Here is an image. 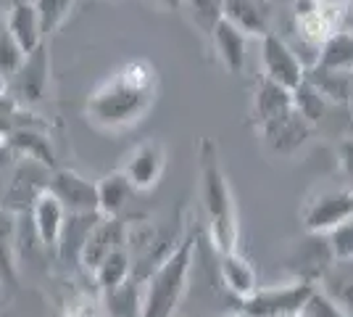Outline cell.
<instances>
[{
    "instance_id": "obj_1",
    "label": "cell",
    "mask_w": 353,
    "mask_h": 317,
    "mask_svg": "<svg viewBox=\"0 0 353 317\" xmlns=\"http://www.w3.org/2000/svg\"><path fill=\"white\" fill-rule=\"evenodd\" d=\"M159 98V69L148 59H132L117 66L95 85L85 104V117L108 135H121L145 119Z\"/></svg>"
},
{
    "instance_id": "obj_2",
    "label": "cell",
    "mask_w": 353,
    "mask_h": 317,
    "mask_svg": "<svg viewBox=\"0 0 353 317\" xmlns=\"http://www.w3.org/2000/svg\"><path fill=\"white\" fill-rule=\"evenodd\" d=\"M198 193H201V209H203L208 241L214 246V251L227 254L240 249L237 201L221 166L219 146L211 137H201L198 143Z\"/></svg>"
},
{
    "instance_id": "obj_3",
    "label": "cell",
    "mask_w": 353,
    "mask_h": 317,
    "mask_svg": "<svg viewBox=\"0 0 353 317\" xmlns=\"http://www.w3.org/2000/svg\"><path fill=\"white\" fill-rule=\"evenodd\" d=\"M195 246H198V227L188 222L179 241L166 251V257L156 265V270L148 272L137 302V317H174L179 312L190 288Z\"/></svg>"
},
{
    "instance_id": "obj_4",
    "label": "cell",
    "mask_w": 353,
    "mask_h": 317,
    "mask_svg": "<svg viewBox=\"0 0 353 317\" xmlns=\"http://www.w3.org/2000/svg\"><path fill=\"white\" fill-rule=\"evenodd\" d=\"M314 283L309 280H288L274 286H259L248 299H243L237 309L250 317H293L301 315L314 294Z\"/></svg>"
},
{
    "instance_id": "obj_5",
    "label": "cell",
    "mask_w": 353,
    "mask_h": 317,
    "mask_svg": "<svg viewBox=\"0 0 353 317\" xmlns=\"http://www.w3.org/2000/svg\"><path fill=\"white\" fill-rule=\"evenodd\" d=\"M353 217V191L348 185L316 188L301 209V225L309 236H330L338 225Z\"/></svg>"
},
{
    "instance_id": "obj_6",
    "label": "cell",
    "mask_w": 353,
    "mask_h": 317,
    "mask_svg": "<svg viewBox=\"0 0 353 317\" xmlns=\"http://www.w3.org/2000/svg\"><path fill=\"white\" fill-rule=\"evenodd\" d=\"M351 8L348 0H298L295 32L303 37V43L319 48L330 35L345 27V16Z\"/></svg>"
},
{
    "instance_id": "obj_7",
    "label": "cell",
    "mask_w": 353,
    "mask_h": 317,
    "mask_svg": "<svg viewBox=\"0 0 353 317\" xmlns=\"http://www.w3.org/2000/svg\"><path fill=\"white\" fill-rule=\"evenodd\" d=\"M48 90H50V48L45 40L32 53H27L21 66L8 77L6 93L21 108H34L48 98Z\"/></svg>"
},
{
    "instance_id": "obj_8",
    "label": "cell",
    "mask_w": 353,
    "mask_h": 317,
    "mask_svg": "<svg viewBox=\"0 0 353 317\" xmlns=\"http://www.w3.org/2000/svg\"><path fill=\"white\" fill-rule=\"evenodd\" d=\"M169 164V156H166V146L161 140H140L132 151H127L124 162L119 166V172L130 180V185L134 188V193H145L153 191L159 182H161L163 172Z\"/></svg>"
},
{
    "instance_id": "obj_9",
    "label": "cell",
    "mask_w": 353,
    "mask_h": 317,
    "mask_svg": "<svg viewBox=\"0 0 353 317\" xmlns=\"http://www.w3.org/2000/svg\"><path fill=\"white\" fill-rule=\"evenodd\" d=\"M259 43H261V77L282 85L285 90H295L306 79V69H309L303 59H298V53L277 32L261 37Z\"/></svg>"
},
{
    "instance_id": "obj_10",
    "label": "cell",
    "mask_w": 353,
    "mask_h": 317,
    "mask_svg": "<svg viewBox=\"0 0 353 317\" xmlns=\"http://www.w3.org/2000/svg\"><path fill=\"white\" fill-rule=\"evenodd\" d=\"M311 133H314V127L295 108H288L285 114L274 117L256 130L266 151L272 156H280V159H293L295 153L309 143Z\"/></svg>"
},
{
    "instance_id": "obj_11",
    "label": "cell",
    "mask_w": 353,
    "mask_h": 317,
    "mask_svg": "<svg viewBox=\"0 0 353 317\" xmlns=\"http://www.w3.org/2000/svg\"><path fill=\"white\" fill-rule=\"evenodd\" d=\"M221 19L248 40H261L274 32L277 6L274 0H221Z\"/></svg>"
},
{
    "instance_id": "obj_12",
    "label": "cell",
    "mask_w": 353,
    "mask_h": 317,
    "mask_svg": "<svg viewBox=\"0 0 353 317\" xmlns=\"http://www.w3.org/2000/svg\"><path fill=\"white\" fill-rule=\"evenodd\" d=\"M127 233L130 227L121 222V217H98L90 225L85 241L79 246V265L92 275V270L103 262L111 251H117L121 246H127Z\"/></svg>"
},
{
    "instance_id": "obj_13",
    "label": "cell",
    "mask_w": 353,
    "mask_h": 317,
    "mask_svg": "<svg viewBox=\"0 0 353 317\" xmlns=\"http://www.w3.org/2000/svg\"><path fill=\"white\" fill-rule=\"evenodd\" d=\"M45 188L61 201L66 214H98L95 182L74 169H53Z\"/></svg>"
},
{
    "instance_id": "obj_14",
    "label": "cell",
    "mask_w": 353,
    "mask_h": 317,
    "mask_svg": "<svg viewBox=\"0 0 353 317\" xmlns=\"http://www.w3.org/2000/svg\"><path fill=\"white\" fill-rule=\"evenodd\" d=\"M32 214V227H34V236L37 241L43 243L45 249H59L61 236H63V227H66V209L61 206V201L48 188L40 191L30 206Z\"/></svg>"
},
{
    "instance_id": "obj_15",
    "label": "cell",
    "mask_w": 353,
    "mask_h": 317,
    "mask_svg": "<svg viewBox=\"0 0 353 317\" xmlns=\"http://www.w3.org/2000/svg\"><path fill=\"white\" fill-rule=\"evenodd\" d=\"M211 43V53L216 56L224 72L230 75H240L245 69V59H248V37L243 32H237L230 21L221 19L219 24L208 35Z\"/></svg>"
},
{
    "instance_id": "obj_16",
    "label": "cell",
    "mask_w": 353,
    "mask_h": 317,
    "mask_svg": "<svg viewBox=\"0 0 353 317\" xmlns=\"http://www.w3.org/2000/svg\"><path fill=\"white\" fill-rule=\"evenodd\" d=\"M288 108H293L290 90H285L282 85L266 79V77H259L256 85H253V95H250V124H253V130H259L261 124L285 114Z\"/></svg>"
},
{
    "instance_id": "obj_17",
    "label": "cell",
    "mask_w": 353,
    "mask_h": 317,
    "mask_svg": "<svg viewBox=\"0 0 353 317\" xmlns=\"http://www.w3.org/2000/svg\"><path fill=\"white\" fill-rule=\"evenodd\" d=\"M219 278L221 286L227 288L237 302L248 299L250 294L259 288V272L245 254H240V249L219 254Z\"/></svg>"
},
{
    "instance_id": "obj_18",
    "label": "cell",
    "mask_w": 353,
    "mask_h": 317,
    "mask_svg": "<svg viewBox=\"0 0 353 317\" xmlns=\"http://www.w3.org/2000/svg\"><path fill=\"white\" fill-rule=\"evenodd\" d=\"M3 24L24 53H32L40 43H45L43 30H40V16H37V8L32 0H14Z\"/></svg>"
},
{
    "instance_id": "obj_19",
    "label": "cell",
    "mask_w": 353,
    "mask_h": 317,
    "mask_svg": "<svg viewBox=\"0 0 353 317\" xmlns=\"http://www.w3.org/2000/svg\"><path fill=\"white\" fill-rule=\"evenodd\" d=\"M311 66L353 75V30L343 27L335 35H330L322 46L316 48V59Z\"/></svg>"
},
{
    "instance_id": "obj_20",
    "label": "cell",
    "mask_w": 353,
    "mask_h": 317,
    "mask_svg": "<svg viewBox=\"0 0 353 317\" xmlns=\"http://www.w3.org/2000/svg\"><path fill=\"white\" fill-rule=\"evenodd\" d=\"M132 254H130V246H121L117 251H111L108 257L92 270V280H95V286L98 291H103V294H119L121 288L130 283V278H132Z\"/></svg>"
},
{
    "instance_id": "obj_21",
    "label": "cell",
    "mask_w": 353,
    "mask_h": 317,
    "mask_svg": "<svg viewBox=\"0 0 353 317\" xmlns=\"http://www.w3.org/2000/svg\"><path fill=\"white\" fill-rule=\"evenodd\" d=\"M95 193H98V214L101 217H119L127 209V204L132 201L134 188L119 169H114L95 182Z\"/></svg>"
},
{
    "instance_id": "obj_22",
    "label": "cell",
    "mask_w": 353,
    "mask_h": 317,
    "mask_svg": "<svg viewBox=\"0 0 353 317\" xmlns=\"http://www.w3.org/2000/svg\"><path fill=\"white\" fill-rule=\"evenodd\" d=\"M316 288L324 291L340 309H345V315L353 317V262H332Z\"/></svg>"
},
{
    "instance_id": "obj_23",
    "label": "cell",
    "mask_w": 353,
    "mask_h": 317,
    "mask_svg": "<svg viewBox=\"0 0 353 317\" xmlns=\"http://www.w3.org/2000/svg\"><path fill=\"white\" fill-rule=\"evenodd\" d=\"M306 79H309L316 90L322 93L327 104H335V106L351 104L353 75H343V72H330V69L309 66V69H306Z\"/></svg>"
},
{
    "instance_id": "obj_24",
    "label": "cell",
    "mask_w": 353,
    "mask_h": 317,
    "mask_svg": "<svg viewBox=\"0 0 353 317\" xmlns=\"http://www.w3.org/2000/svg\"><path fill=\"white\" fill-rule=\"evenodd\" d=\"M0 283L8 288L19 286L16 272V222L14 214L0 204Z\"/></svg>"
},
{
    "instance_id": "obj_25",
    "label": "cell",
    "mask_w": 353,
    "mask_h": 317,
    "mask_svg": "<svg viewBox=\"0 0 353 317\" xmlns=\"http://www.w3.org/2000/svg\"><path fill=\"white\" fill-rule=\"evenodd\" d=\"M290 98H293V108L303 119L309 122L311 127H316V124L324 119V111H327V106H330L324 101L322 93L316 90L309 79H303L295 90H290Z\"/></svg>"
},
{
    "instance_id": "obj_26",
    "label": "cell",
    "mask_w": 353,
    "mask_h": 317,
    "mask_svg": "<svg viewBox=\"0 0 353 317\" xmlns=\"http://www.w3.org/2000/svg\"><path fill=\"white\" fill-rule=\"evenodd\" d=\"M182 11L188 14L192 27L208 37L221 21V0H182Z\"/></svg>"
},
{
    "instance_id": "obj_27",
    "label": "cell",
    "mask_w": 353,
    "mask_h": 317,
    "mask_svg": "<svg viewBox=\"0 0 353 317\" xmlns=\"http://www.w3.org/2000/svg\"><path fill=\"white\" fill-rule=\"evenodd\" d=\"M108 307L103 302V291L77 288L66 299V317H108Z\"/></svg>"
},
{
    "instance_id": "obj_28",
    "label": "cell",
    "mask_w": 353,
    "mask_h": 317,
    "mask_svg": "<svg viewBox=\"0 0 353 317\" xmlns=\"http://www.w3.org/2000/svg\"><path fill=\"white\" fill-rule=\"evenodd\" d=\"M32 3L40 16V30H43L45 40L66 21L69 11L74 8V0H32Z\"/></svg>"
},
{
    "instance_id": "obj_29",
    "label": "cell",
    "mask_w": 353,
    "mask_h": 317,
    "mask_svg": "<svg viewBox=\"0 0 353 317\" xmlns=\"http://www.w3.org/2000/svg\"><path fill=\"white\" fill-rule=\"evenodd\" d=\"M327 246L332 262H353V217L327 236Z\"/></svg>"
},
{
    "instance_id": "obj_30",
    "label": "cell",
    "mask_w": 353,
    "mask_h": 317,
    "mask_svg": "<svg viewBox=\"0 0 353 317\" xmlns=\"http://www.w3.org/2000/svg\"><path fill=\"white\" fill-rule=\"evenodd\" d=\"M24 56H27V53H24L21 46L11 37V32L6 30V24H0V75L8 79V77L21 66Z\"/></svg>"
},
{
    "instance_id": "obj_31",
    "label": "cell",
    "mask_w": 353,
    "mask_h": 317,
    "mask_svg": "<svg viewBox=\"0 0 353 317\" xmlns=\"http://www.w3.org/2000/svg\"><path fill=\"white\" fill-rule=\"evenodd\" d=\"M303 315L309 317H348L345 315V309H340L338 304L332 302L324 291L319 288H314V294H311L309 304H306V309H303Z\"/></svg>"
},
{
    "instance_id": "obj_32",
    "label": "cell",
    "mask_w": 353,
    "mask_h": 317,
    "mask_svg": "<svg viewBox=\"0 0 353 317\" xmlns=\"http://www.w3.org/2000/svg\"><path fill=\"white\" fill-rule=\"evenodd\" d=\"M338 164H340V175L345 177V185L353 191V135L343 137L338 146Z\"/></svg>"
},
{
    "instance_id": "obj_33",
    "label": "cell",
    "mask_w": 353,
    "mask_h": 317,
    "mask_svg": "<svg viewBox=\"0 0 353 317\" xmlns=\"http://www.w3.org/2000/svg\"><path fill=\"white\" fill-rule=\"evenodd\" d=\"M153 11H161V14H169V11H179L182 8V0H145Z\"/></svg>"
},
{
    "instance_id": "obj_34",
    "label": "cell",
    "mask_w": 353,
    "mask_h": 317,
    "mask_svg": "<svg viewBox=\"0 0 353 317\" xmlns=\"http://www.w3.org/2000/svg\"><path fill=\"white\" fill-rule=\"evenodd\" d=\"M221 317H250V315H245L243 309H232V312H224Z\"/></svg>"
},
{
    "instance_id": "obj_35",
    "label": "cell",
    "mask_w": 353,
    "mask_h": 317,
    "mask_svg": "<svg viewBox=\"0 0 353 317\" xmlns=\"http://www.w3.org/2000/svg\"><path fill=\"white\" fill-rule=\"evenodd\" d=\"M6 88H8V79H6V77L0 75V95H3V93H6Z\"/></svg>"
},
{
    "instance_id": "obj_36",
    "label": "cell",
    "mask_w": 353,
    "mask_h": 317,
    "mask_svg": "<svg viewBox=\"0 0 353 317\" xmlns=\"http://www.w3.org/2000/svg\"><path fill=\"white\" fill-rule=\"evenodd\" d=\"M301 315H303V312H301ZM301 315H293V317H301Z\"/></svg>"
},
{
    "instance_id": "obj_37",
    "label": "cell",
    "mask_w": 353,
    "mask_h": 317,
    "mask_svg": "<svg viewBox=\"0 0 353 317\" xmlns=\"http://www.w3.org/2000/svg\"><path fill=\"white\" fill-rule=\"evenodd\" d=\"M348 3H351V6H353V0H348Z\"/></svg>"
},
{
    "instance_id": "obj_38",
    "label": "cell",
    "mask_w": 353,
    "mask_h": 317,
    "mask_svg": "<svg viewBox=\"0 0 353 317\" xmlns=\"http://www.w3.org/2000/svg\"><path fill=\"white\" fill-rule=\"evenodd\" d=\"M301 317H309V315H301Z\"/></svg>"
}]
</instances>
